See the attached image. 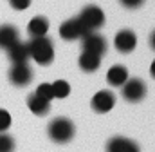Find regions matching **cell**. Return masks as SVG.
Here are the masks:
<instances>
[{"label":"cell","instance_id":"1","mask_svg":"<svg viewBox=\"0 0 155 152\" xmlns=\"http://www.w3.org/2000/svg\"><path fill=\"white\" fill-rule=\"evenodd\" d=\"M29 56L38 64V65H49L54 60V45L51 42V38L47 36H40L33 38L29 43Z\"/></svg>","mask_w":155,"mask_h":152},{"label":"cell","instance_id":"2","mask_svg":"<svg viewBox=\"0 0 155 152\" xmlns=\"http://www.w3.org/2000/svg\"><path fill=\"white\" fill-rule=\"evenodd\" d=\"M74 132H76L74 123L69 118H63V116L54 118L49 123V129H47V134L54 143H69L74 138Z\"/></svg>","mask_w":155,"mask_h":152},{"label":"cell","instance_id":"23","mask_svg":"<svg viewBox=\"0 0 155 152\" xmlns=\"http://www.w3.org/2000/svg\"><path fill=\"white\" fill-rule=\"evenodd\" d=\"M150 73H152V76L155 78V60L152 62V67H150Z\"/></svg>","mask_w":155,"mask_h":152},{"label":"cell","instance_id":"17","mask_svg":"<svg viewBox=\"0 0 155 152\" xmlns=\"http://www.w3.org/2000/svg\"><path fill=\"white\" fill-rule=\"evenodd\" d=\"M52 85V94H54V98H67L69 94H71V85L65 81V80H56L54 83H51Z\"/></svg>","mask_w":155,"mask_h":152},{"label":"cell","instance_id":"5","mask_svg":"<svg viewBox=\"0 0 155 152\" xmlns=\"http://www.w3.org/2000/svg\"><path fill=\"white\" fill-rule=\"evenodd\" d=\"M81 45H83V51H88V53H96L99 56H103L108 49L107 45V40L97 35L96 31H88L81 36Z\"/></svg>","mask_w":155,"mask_h":152},{"label":"cell","instance_id":"13","mask_svg":"<svg viewBox=\"0 0 155 152\" xmlns=\"http://www.w3.org/2000/svg\"><path fill=\"white\" fill-rule=\"evenodd\" d=\"M78 62H79L81 71H85V73H94V71H97V69H99V65H101V56H99V54H96V53L83 51Z\"/></svg>","mask_w":155,"mask_h":152},{"label":"cell","instance_id":"15","mask_svg":"<svg viewBox=\"0 0 155 152\" xmlns=\"http://www.w3.org/2000/svg\"><path fill=\"white\" fill-rule=\"evenodd\" d=\"M27 31L33 38H40V36H45L49 33V20L45 16H35L29 26H27Z\"/></svg>","mask_w":155,"mask_h":152},{"label":"cell","instance_id":"6","mask_svg":"<svg viewBox=\"0 0 155 152\" xmlns=\"http://www.w3.org/2000/svg\"><path fill=\"white\" fill-rule=\"evenodd\" d=\"M33 69L25 64H13V67L9 69V81L16 87H25L33 81Z\"/></svg>","mask_w":155,"mask_h":152},{"label":"cell","instance_id":"18","mask_svg":"<svg viewBox=\"0 0 155 152\" xmlns=\"http://www.w3.org/2000/svg\"><path fill=\"white\" fill-rule=\"evenodd\" d=\"M35 92L38 94L40 98L47 100V102H52V100H54V94H52V85H51V83H40L38 87H36V91H35Z\"/></svg>","mask_w":155,"mask_h":152},{"label":"cell","instance_id":"8","mask_svg":"<svg viewBox=\"0 0 155 152\" xmlns=\"http://www.w3.org/2000/svg\"><path fill=\"white\" fill-rule=\"evenodd\" d=\"M114 45H116V49L119 53L128 54V53H132V51L135 49V45H137V36H135V33L130 31V29H121L116 35Z\"/></svg>","mask_w":155,"mask_h":152},{"label":"cell","instance_id":"4","mask_svg":"<svg viewBox=\"0 0 155 152\" xmlns=\"http://www.w3.org/2000/svg\"><path fill=\"white\" fill-rule=\"evenodd\" d=\"M121 87H123V98L130 103H137L146 96V83L141 78H128Z\"/></svg>","mask_w":155,"mask_h":152},{"label":"cell","instance_id":"22","mask_svg":"<svg viewBox=\"0 0 155 152\" xmlns=\"http://www.w3.org/2000/svg\"><path fill=\"white\" fill-rule=\"evenodd\" d=\"M150 45H152V49L155 51V31L150 35Z\"/></svg>","mask_w":155,"mask_h":152},{"label":"cell","instance_id":"7","mask_svg":"<svg viewBox=\"0 0 155 152\" xmlns=\"http://www.w3.org/2000/svg\"><path fill=\"white\" fill-rule=\"evenodd\" d=\"M85 33H88L85 27H83V24L79 22V18H69L67 22H63L61 26H60V35L63 40H78V38H81Z\"/></svg>","mask_w":155,"mask_h":152},{"label":"cell","instance_id":"16","mask_svg":"<svg viewBox=\"0 0 155 152\" xmlns=\"http://www.w3.org/2000/svg\"><path fill=\"white\" fill-rule=\"evenodd\" d=\"M107 80L110 85L114 87H121L126 80H128V69L124 65H112L107 73Z\"/></svg>","mask_w":155,"mask_h":152},{"label":"cell","instance_id":"11","mask_svg":"<svg viewBox=\"0 0 155 152\" xmlns=\"http://www.w3.org/2000/svg\"><path fill=\"white\" fill-rule=\"evenodd\" d=\"M16 42H20V33L15 26L11 24L0 26V49H9Z\"/></svg>","mask_w":155,"mask_h":152},{"label":"cell","instance_id":"20","mask_svg":"<svg viewBox=\"0 0 155 152\" xmlns=\"http://www.w3.org/2000/svg\"><path fill=\"white\" fill-rule=\"evenodd\" d=\"M9 127H11V114L0 109V132H5Z\"/></svg>","mask_w":155,"mask_h":152},{"label":"cell","instance_id":"12","mask_svg":"<svg viewBox=\"0 0 155 152\" xmlns=\"http://www.w3.org/2000/svg\"><path fill=\"white\" fill-rule=\"evenodd\" d=\"M7 56H9V60L13 64H25L31 58L29 56V47L24 42H16L15 45H11L7 49Z\"/></svg>","mask_w":155,"mask_h":152},{"label":"cell","instance_id":"14","mask_svg":"<svg viewBox=\"0 0 155 152\" xmlns=\"http://www.w3.org/2000/svg\"><path fill=\"white\" fill-rule=\"evenodd\" d=\"M27 107H29L31 112H35L36 116H43V114L49 112V109H51V102L40 98L36 92H33V94H29V98H27Z\"/></svg>","mask_w":155,"mask_h":152},{"label":"cell","instance_id":"9","mask_svg":"<svg viewBox=\"0 0 155 152\" xmlns=\"http://www.w3.org/2000/svg\"><path fill=\"white\" fill-rule=\"evenodd\" d=\"M114 105H116V96H114V92H110V91H99V92H96L94 98H92V109L99 114L112 111Z\"/></svg>","mask_w":155,"mask_h":152},{"label":"cell","instance_id":"10","mask_svg":"<svg viewBox=\"0 0 155 152\" xmlns=\"http://www.w3.org/2000/svg\"><path fill=\"white\" fill-rule=\"evenodd\" d=\"M107 152H141V149L134 140L116 136L107 143Z\"/></svg>","mask_w":155,"mask_h":152},{"label":"cell","instance_id":"19","mask_svg":"<svg viewBox=\"0 0 155 152\" xmlns=\"http://www.w3.org/2000/svg\"><path fill=\"white\" fill-rule=\"evenodd\" d=\"M15 150V140L5 134V132H0V152H13Z\"/></svg>","mask_w":155,"mask_h":152},{"label":"cell","instance_id":"21","mask_svg":"<svg viewBox=\"0 0 155 152\" xmlns=\"http://www.w3.org/2000/svg\"><path fill=\"white\" fill-rule=\"evenodd\" d=\"M126 9H137V7H141L143 4H144V0H119Z\"/></svg>","mask_w":155,"mask_h":152},{"label":"cell","instance_id":"3","mask_svg":"<svg viewBox=\"0 0 155 152\" xmlns=\"http://www.w3.org/2000/svg\"><path fill=\"white\" fill-rule=\"evenodd\" d=\"M78 18H79V22L83 24V27L87 31H97L105 24V13L97 5H87V7H83V11L79 13Z\"/></svg>","mask_w":155,"mask_h":152}]
</instances>
